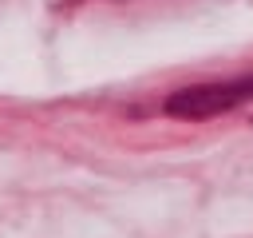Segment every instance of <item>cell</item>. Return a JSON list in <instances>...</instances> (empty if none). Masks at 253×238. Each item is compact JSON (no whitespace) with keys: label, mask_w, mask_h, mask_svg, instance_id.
<instances>
[{"label":"cell","mask_w":253,"mask_h":238,"mask_svg":"<svg viewBox=\"0 0 253 238\" xmlns=\"http://www.w3.org/2000/svg\"><path fill=\"white\" fill-rule=\"evenodd\" d=\"M253 103V75H233V79H213V83H194L174 91L162 111L170 119H186V123H202V119H217L229 115L237 107Z\"/></svg>","instance_id":"cell-1"}]
</instances>
